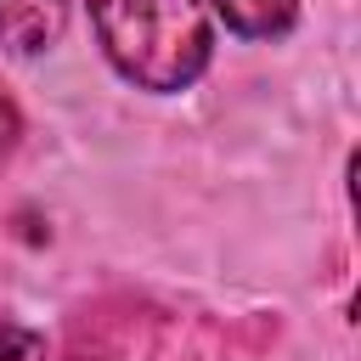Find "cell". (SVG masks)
<instances>
[{
  "label": "cell",
  "mask_w": 361,
  "mask_h": 361,
  "mask_svg": "<svg viewBox=\"0 0 361 361\" xmlns=\"http://www.w3.org/2000/svg\"><path fill=\"white\" fill-rule=\"evenodd\" d=\"M68 361H192V344L169 316L147 305H118L73 333Z\"/></svg>",
  "instance_id": "obj_2"
},
{
  "label": "cell",
  "mask_w": 361,
  "mask_h": 361,
  "mask_svg": "<svg viewBox=\"0 0 361 361\" xmlns=\"http://www.w3.org/2000/svg\"><path fill=\"white\" fill-rule=\"evenodd\" d=\"M96 39L107 62L141 90H186L209 68L203 0H90Z\"/></svg>",
  "instance_id": "obj_1"
},
{
  "label": "cell",
  "mask_w": 361,
  "mask_h": 361,
  "mask_svg": "<svg viewBox=\"0 0 361 361\" xmlns=\"http://www.w3.org/2000/svg\"><path fill=\"white\" fill-rule=\"evenodd\" d=\"M209 6L231 34H248V39H276L299 17V0H209Z\"/></svg>",
  "instance_id": "obj_4"
},
{
  "label": "cell",
  "mask_w": 361,
  "mask_h": 361,
  "mask_svg": "<svg viewBox=\"0 0 361 361\" xmlns=\"http://www.w3.org/2000/svg\"><path fill=\"white\" fill-rule=\"evenodd\" d=\"M17 135H23V118H17V107H11V96L0 90V164L11 158V147H17Z\"/></svg>",
  "instance_id": "obj_6"
},
{
  "label": "cell",
  "mask_w": 361,
  "mask_h": 361,
  "mask_svg": "<svg viewBox=\"0 0 361 361\" xmlns=\"http://www.w3.org/2000/svg\"><path fill=\"white\" fill-rule=\"evenodd\" d=\"M0 361H45V338L34 327L0 316Z\"/></svg>",
  "instance_id": "obj_5"
},
{
  "label": "cell",
  "mask_w": 361,
  "mask_h": 361,
  "mask_svg": "<svg viewBox=\"0 0 361 361\" xmlns=\"http://www.w3.org/2000/svg\"><path fill=\"white\" fill-rule=\"evenodd\" d=\"M68 28V0H0V45L17 56L51 51Z\"/></svg>",
  "instance_id": "obj_3"
}]
</instances>
